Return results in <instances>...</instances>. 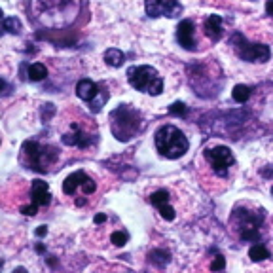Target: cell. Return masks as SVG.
Wrapping results in <instances>:
<instances>
[{
    "instance_id": "cell-31",
    "label": "cell",
    "mask_w": 273,
    "mask_h": 273,
    "mask_svg": "<svg viewBox=\"0 0 273 273\" xmlns=\"http://www.w3.org/2000/svg\"><path fill=\"white\" fill-rule=\"evenodd\" d=\"M266 14L273 15V0H268V2H266Z\"/></svg>"
},
{
    "instance_id": "cell-28",
    "label": "cell",
    "mask_w": 273,
    "mask_h": 273,
    "mask_svg": "<svg viewBox=\"0 0 273 273\" xmlns=\"http://www.w3.org/2000/svg\"><path fill=\"white\" fill-rule=\"evenodd\" d=\"M6 32V17H4V12L0 10V36Z\"/></svg>"
},
{
    "instance_id": "cell-32",
    "label": "cell",
    "mask_w": 273,
    "mask_h": 273,
    "mask_svg": "<svg viewBox=\"0 0 273 273\" xmlns=\"http://www.w3.org/2000/svg\"><path fill=\"white\" fill-rule=\"evenodd\" d=\"M2 89H4V82H2V80H0V91H2Z\"/></svg>"
},
{
    "instance_id": "cell-18",
    "label": "cell",
    "mask_w": 273,
    "mask_h": 273,
    "mask_svg": "<svg viewBox=\"0 0 273 273\" xmlns=\"http://www.w3.org/2000/svg\"><path fill=\"white\" fill-rule=\"evenodd\" d=\"M231 97H233V101H235V102L248 101V97H250V87L243 86V84L235 86V87H233V91H231Z\"/></svg>"
},
{
    "instance_id": "cell-1",
    "label": "cell",
    "mask_w": 273,
    "mask_h": 273,
    "mask_svg": "<svg viewBox=\"0 0 273 273\" xmlns=\"http://www.w3.org/2000/svg\"><path fill=\"white\" fill-rule=\"evenodd\" d=\"M154 143L159 154L167 159L182 158L190 148L186 135L174 125H161L154 135Z\"/></svg>"
},
{
    "instance_id": "cell-30",
    "label": "cell",
    "mask_w": 273,
    "mask_h": 273,
    "mask_svg": "<svg viewBox=\"0 0 273 273\" xmlns=\"http://www.w3.org/2000/svg\"><path fill=\"white\" fill-rule=\"evenodd\" d=\"M34 233H36V235H38V237H44V235H46V233H48V228H46V226H38V228H36V231H34Z\"/></svg>"
},
{
    "instance_id": "cell-17",
    "label": "cell",
    "mask_w": 273,
    "mask_h": 273,
    "mask_svg": "<svg viewBox=\"0 0 273 273\" xmlns=\"http://www.w3.org/2000/svg\"><path fill=\"white\" fill-rule=\"evenodd\" d=\"M27 74H29L30 82H40V80H44L48 76V69L42 63H32L29 67V71H27Z\"/></svg>"
},
{
    "instance_id": "cell-29",
    "label": "cell",
    "mask_w": 273,
    "mask_h": 273,
    "mask_svg": "<svg viewBox=\"0 0 273 273\" xmlns=\"http://www.w3.org/2000/svg\"><path fill=\"white\" fill-rule=\"evenodd\" d=\"M95 224H102V222H106V215L104 213H99V215H95Z\"/></svg>"
},
{
    "instance_id": "cell-11",
    "label": "cell",
    "mask_w": 273,
    "mask_h": 273,
    "mask_svg": "<svg viewBox=\"0 0 273 273\" xmlns=\"http://www.w3.org/2000/svg\"><path fill=\"white\" fill-rule=\"evenodd\" d=\"M63 143L69 144V146L87 148V146H89V143H91V137H89V133L82 131V127H80V125L72 124V125H71V133L63 135Z\"/></svg>"
},
{
    "instance_id": "cell-14",
    "label": "cell",
    "mask_w": 273,
    "mask_h": 273,
    "mask_svg": "<svg viewBox=\"0 0 273 273\" xmlns=\"http://www.w3.org/2000/svg\"><path fill=\"white\" fill-rule=\"evenodd\" d=\"M87 174L84 171H76L69 174L67 178H65V182H63V194L65 196H76V192L80 190L82 186V182H84V178H86Z\"/></svg>"
},
{
    "instance_id": "cell-12",
    "label": "cell",
    "mask_w": 273,
    "mask_h": 273,
    "mask_svg": "<svg viewBox=\"0 0 273 273\" xmlns=\"http://www.w3.org/2000/svg\"><path fill=\"white\" fill-rule=\"evenodd\" d=\"M76 95L82 99V101L86 102H93L99 95H101V87L97 86L95 82H91V80H80L78 82V86H76Z\"/></svg>"
},
{
    "instance_id": "cell-3",
    "label": "cell",
    "mask_w": 273,
    "mask_h": 273,
    "mask_svg": "<svg viewBox=\"0 0 273 273\" xmlns=\"http://www.w3.org/2000/svg\"><path fill=\"white\" fill-rule=\"evenodd\" d=\"M110 122H112L110 125H112V133H114L116 139L118 141H129L131 137L139 131L141 116L127 104H120L110 114Z\"/></svg>"
},
{
    "instance_id": "cell-20",
    "label": "cell",
    "mask_w": 273,
    "mask_h": 273,
    "mask_svg": "<svg viewBox=\"0 0 273 273\" xmlns=\"http://www.w3.org/2000/svg\"><path fill=\"white\" fill-rule=\"evenodd\" d=\"M148 256H150V262H152V264H156V266H159V268H161V266H165V264L169 262V252H167V250H161V248L152 250Z\"/></svg>"
},
{
    "instance_id": "cell-22",
    "label": "cell",
    "mask_w": 273,
    "mask_h": 273,
    "mask_svg": "<svg viewBox=\"0 0 273 273\" xmlns=\"http://www.w3.org/2000/svg\"><path fill=\"white\" fill-rule=\"evenodd\" d=\"M158 211H159V215H161V218H163V220H167V222H173V220H174V216H176V211L173 209L169 203L159 205Z\"/></svg>"
},
{
    "instance_id": "cell-15",
    "label": "cell",
    "mask_w": 273,
    "mask_h": 273,
    "mask_svg": "<svg viewBox=\"0 0 273 273\" xmlns=\"http://www.w3.org/2000/svg\"><path fill=\"white\" fill-rule=\"evenodd\" d=\"M124 61H125V55L120 50H116V48H110V50L104 51V63L110 65V67H114V69L116 67H122Z\"/></svg>"
},
{
    "instance_id": "cell-9",
    "label": "cell",
    "mask_w": 273,
    "mask_h": 273,
    "mask_svg": "<svg viewBox=\"0 0 273 273\" xmlns=\"http://www.w3.org/2000/svg\"><path fill=\"white\" fill-rule=\"evenodd\" d=\"M194 34H196L194 21L192 19H182L178 23V27H176V40L188 51H194L196 50V38H194Z\"/></svg>"
},
{
    "instance_id": "cell-4",
    "label": "cell",
    "mask_w": 273,
    "mask_h": 273,
    "mask_svg": "<svg viewBox=\"0 0 273 273\" xmlns=\"http://www.w3.org/2000/svg\"><path fill=\"white\" fill-rule=\"evenodd\" d=\"M127 80L137 91H143L148 95H159L163 91V80L158 74L156 69L148 67V65H139V67H131L127 71Z\"/></svg>"
},
{
    "instance_id": "cell-6",
    "label": "cell",
    "mask_w": 273,
    "mask_h": 273,
    "mask_svg": "<svg viewBox=\"0 0 273 273\" xmlns=\"http://www.w3.org/2000/svg\"><path fill=\"white\" fill-rule=\"evenodd\" d=\"M231 46H233V51L237 53V57L247 61V63H266L272 57V50L266 44L248 42L241 32L233 34Z\"/></svg>"
},
{
    "instance_id": "cell-25",
    "label": "cell",
    "mask_w": 273,
    "mask_h": 273,
    "mask_svg": "<svg viewBox=\"0 0 273 273\" xmlns=\"http://www.w3.org/2000/svg\"><path fill=\"white\" fill-rule=\"evenodd\" d=\"M95 188H97L95 186V182H93L89 176H86V178H84V182H82V186H80V190H82V194H84V196H91V194L95 192Z\"/></svg>"
},
{
    "instance_id": "cell-19",
    "label": "cell",
    "mask_w": 273,
    "mask_h": 273,
    "mask_svg": "<svg viewBox=\"0 0 273 273\" xmlns=\"http://www.w3.org/2000/svg\"><path fill=\"white\" fill-rule=\"evenodd\" d=\"M150 203H152L154 207H159V205L169 203V192H167L165 188H159V190H156V192L150 196Z\"/></svg>"
},
{
    "instance_id": "cell-16",
    "label": "cell",
    "mask_w": 273,
    "mask_h": 273,
    "mask_svg": "<svg viewBox=\"0 0 273 273\" xmlns=\"http://www.w3.org/2000/svg\"><path fill=\"white\" fill-rule=\"evenodd\" d=\"M270 256H272V254H270V250L260 243L252 245V247L248 248V258L252 260V262H262V260H268Z\"/></svg>"
},
{
    "instance_id": "cell-13",
    "label": "cell",
    "mask_w": 273,
    "mask_h": 273,
    "mask_svg": "<svg viewBox=\"0 0 273 273\" xmlns=\"http://www.w3.org/2000/svg\"><path fill=\"white\" fill-rule=\"evenodd\" d=\"M203 30L209 36V40L218 42L222 38V34H224V30H222V17L220 15H209L205 19V23H203Z\"/></svg>"
},
{
    "instance_id": "cell-27",
    "label": "cell",
    "mask_w": 273,
    "mask_h": 273,
    "mask_svg": "<svg viewBox=\"0 0 273 273\" xmlns=\"http://www.w3.org/2000/svg\"><path fill=\"white\" fill-rule=\"evenodd\" d=\"M36 211H38V205H27V207H21V213L25 216H34L36 215Z\"/></svg>"
},
{
    "instance_id": "cell-5",
    "label": "cell",
    "mask_w": 273,
    "mask_h": 273,
    "mask_svg": "<svg viewBox=\"0 0 273 273\" xmlns=\"http://www.w3.org/2000/svg\"><path fill=\"white\" fill-rule=\"evenodd\" d=\"M262 222H264V211H247V209H243V213H239L235 209L233 215H231V224L239 230V237L243 241L258 243V228L262 226Z\"/></svg>"
},
{
    "instance_id": "cell-21",
    "label": "cell",
    "mask_w": 273,
    "mask_h": 273,
    "mask_svg": "<svg viewBox=\"0 0 273 273\" xmlns=\"http://www.w3.org/2000/svg\"><path fill=\"white\" fill-rule=\"evenodd\" d=\"M110 241H112L116 247H124V245L129 241V233L124 230H116L110 233Z\"/></svg>"
},
{
    "instance_id": "cell-26",
    "label": "cell",
    "mask_w": 273,
    "mask_h": 273,
    "mask_svg": "<svg viewBox=\"0 0 273 273\" xmlns=\"http://www.w3.org/2000/svg\"><path fill=\"white\" fill-rule=\"evenodd\" d=\"M224 268H226V258L218 254V256L213 260V264H211V270H213V272H220V270H224Z\"/></svg>"
},
{
    "instance_id": "cell-33",
    "label": "cell",
    "mask_w": 273,
    "mask_h": 273,
    "mask_svg": "<svg viewBox=\"0 0 273 273\" xmlns=\"http://www.w3.org/2000/svg\"><path fill=\"white\" fill-rule=\"evenodd\" d=\"M272 194H273V188H272Z\"/></svg>"
},
{
    "instance_id": "cell-2",
    "label": "cell",
    "mask_w": 273,
    "mask_h": 273,
    "mask_svg": "<svg viewBox=\"0 0 273 273\" xmlns=\"http://www.w3.org/2000/svg\"><path fill=\"white\" fill-rule=\"evenodd\" d=\"M59 152L53 146H40L36 141H25L21 148V159L27 163V167L32 171L46 173L50 165L57 161Z\"/></svg>"
},
{
    "instance_id": "cell-24",
    "label": "cell",
    "mask_w": 273,
    "mask_h": 273,
    "mask_svg": "<svg viewBox=\"0 0 273 273\" xmlns=\"http://www.w3.org/2000/svg\"><path fill=\"white\" fill-rule=\"evenodd\" d=\"M186 104L184 102H174V104H171L169 106V114L173 116H178V118H182V116H186Z\"/></svg>"
},
{
    "instance_id": "cell-8",
    "label": "cell",
    "mask_w": 273,
    "mask_h": 273,
    "mask_svg": "<svg viewBox=\"0 0 273 273\" xmlns=\"http://www.w3.org/2000/svg\"><path fill=\"white\" fill-rule=\"evenodd\" d=\"M144 8L150 17H176L182 14V4L176 0H146Z\"/></svg>"
},
{
    "instance_id": "cell-23",
    "label": "cell",
    "mask_w": 273,
    "mask_h": 273,
    "mask_svg": "<svg viewBox=\"0 0 273 273\" xmlns=\"http://www.w3.org/2000/svg\"><path fill=\"white\" fill-rule=\"evenodd\" d=\"M6 32H12V34L21 32V23H19V19H15V17H6Z\"/></svg>"
},
{
    "instance_id": "cell-10",
    "label": "cell",
    "mask_w": 273,
    "mask_h": 273,
    "mask_svg": "<svg viewBox=\"0 0 273 273\" xmlns=\"http://www.w3.org/2000/svg\"><path fill=\"white\" fill-rule=\"evenodd\" d=\"M30 196H32V203L38 205V207H48L50 201H51V194H50L48 182H44V180H40V178L32 180Z\"/></svg>"
},
{
    "instance_id": "cell-7",
    "label": "cell",
    "mask_w": 273,
    "mask_h": 273,
    "mask_svg": "<svg viewBox=\"0 0 273 273\" xmlns=\"http://www.w3.org/2000/svg\"><path fill=\"white\" fill-rule=\"evenodd\" d=\"M205 158L209 159V163L213 165V171L218 176H226L228 169L233 165V154L228 146H213V148H207L205 150Z\"/></svg>"
}]
</instances>
